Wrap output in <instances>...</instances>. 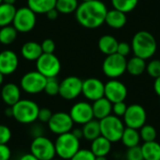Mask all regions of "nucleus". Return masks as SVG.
<instances>
[{
  "label": "nucleus",
  "mask_w": 160,
  "mask_h": 160,
  "mask_svg": "<svg viewBox=\"0 0 160 160\" xmlns=\"http://www.w3.org/2000/svg\"><path fill=\"white\" fill-rule=\"evenodd\" d=\"M59 86L60 82L58 80L55 78H48L46 81V84L44 87V91L48 96L50 97H54L59 94Z\"/></svg>",
  "instance_id": "34"
},
{
  "label": "nucleus",
  "mask_w": 160,
  "mask_h": 160,
  "mask_svg": "<svg viewBox=\"0 0 160 160\" xmlns=\"http://www.w3.org/2000/svg\"><path fill=\"white\" fill-rule=\"evenodd\" d=\"M82 1L83 2V1H92V0H82Z\"/></svg>",
  "instance_id": "53"
},
{
  "label": "nucleus",
  "mask_w": 160,
  "mask_h": 160,
  "mask_svg": "<svg viewBox=\"0 0 160 160\" xmlns=\"http://www.w3.org/2000/svg\"><path fill=\"white\" fill-rule=\"evenodd\" d=\"M146 70V60L133 56L130 59L127 60V72L132 76H140Z\"/></svg>",
  "instance_id": "26"
},
{
  "label": "nucleus",
  "mask_w": 160,
  "mask_h": 160,
  "mask_svg": "<svg viewBox=\"0 0 160 160\" xmlns=\"http://www.w3.org/2000/svg\"><path fill=\"white\" fill-rule=\"evenodd\" d=\"M104 86L102 81L98 78H88L82 81V94L89 101H95L104 97Z\"/></svg>",
  "instance_id": "16"
},
{
  "label": "nucleus",
  "mask_w": 160,
  "mask_h": 160,
  "mask_svg": "<svg viewBox=\"0 0 160 160\" xmlns=\"http://www.w3.org/2000/svg\"><path fill=\"white\" fill-rule=\"evenodd\" d=\"M69 115L77 125H84L87 122L94 119V113L92 104L87 101H79L72 105L69 111Z\"/></svg>",
  "instance_id": "15"
},
{
  "label": "nucleus",
  "mask_w": 160,
  "mask_h": 160,
  "mask_svg": "<svg viewBox=\"0 0 160 160\" xmlns=\"http://www.w3.org/2000/svg\"><path fill=\"white\" fill-rule=\"evenodd\" d=\"M78 6V0H56L55 8L61 14H69L75 12Z\"/></svg>",
  "instance_id": "31"
},
{
  "label": "nucleus",
  "mask_w": 160,
  "mask_h": 160,
  "mask_svg": "<svg viewBox=\"0 0 160 160\" xmlns=\"http://www.w3.org/2000/svg\"><path fill=\"white\" fill-rule=\"evenodd\" d=\"M102 71L110 79H117L127 72V59L117 52L106 55L102 63Z\"/></svg>",
  "instance_id": "7"
},
{
  "label": "nucleus",
  "mask_w": 160,
  "mask_h": 160,
  "mask_svg": "<svg viewBox=\"0 0 160 160\" xmlns=\"http://www.w3.org/2000/svg\"><path fill=\"white\" fill-rule=\"evenodd\" d=\"M141 141L142 140H141L139 129L126 127V128L123 132L122 138H121V142L127 148L138 146L140 144Z\"/></svg>",
  "instance_id": "28"
},
{
  "label": "nucleus",
  "mask_w": 160,
  "mask_h": 160,
  "mask_svg": "<svg viewBox=\"0 0 160 160\" xmlns=\"http://www.w3.org/2000/svg\"><path fill=\"white\" fill-rule=\"evenodd\" d=\"M37 22L36 13L28 7H22L16 9L12 25L20 33H28L32 31Z\"/></svg>",
  "instance_id": "9"
},
{
  "label": "nucleus",
  "mask_w": 160,
  "mask_h": 160,
  "mask_svg": "<svg viewBox=\"0 0 160 160\" xmlns=\"http://www.w3.org/2000/svg\"><path fill=\"white\" fill-rule=\"evenodd\" d=\"M82 129L83 139H85L88 142H92L101 135L99 121L95 118L87 122L86 124L82 125Z\"/></svg>",
  "instance_id": "27"
},
{
  "label": "nucleus",
  "mask_w": 160,
  "mask_h": 160,
  "mask_svg": "<svg viewBox=\"0 0 160 160\" xmlns=\"http://www.w3.org/2000/svg\"><path fill=\"white\" fill-rule=\"evenodd\" d=\"M9 160H13V159H11V158H10V159H9Z\"/></svg>",
  "instance_id": "55"
},
{
  "label": "nucleus",
  "mask_w": 160,
  "mask_h": 160,
  "mask_svg": "<svg viewBox=\"0 0 160 160\" xmlns=\"http://www.w3.org/2000/svg\"><path fill=\"white\" fill-rule=\"evenodd\" d=\"M21 53L22 57L27 61H37L43 53V52L39 43L36 41H28L22 45Z\"/></svg>",
  "instance_id": "22"
},
{
  "label": "nucleus",
  "mask_w": 160,
  "mask_h": 160,
  "mask_svg": "<svg viewBox=\"0 0 160 160\" xmlns=\"http://www.w3.org/2000/svg\"><path fill=\"white\" fill-rule=\"evenodd\" d=\"M101 136L109 140L112 143L121 141L126 126L120 117L111 114L99 121Z\"/></svg>",
  "instance_id": "5"
},
{
  "label": "nucleus",
  "mask_w": 160,
  "mask_h": 160,
  "mask_svg": "<svg viewBox=\"0 0 160 160\" xmlns=\"http://www.w3.org/2000/svg\"><path fill=\"white\" fill-rule=\"evenodd\" d=\"M146 71L148 75L154 79L160 77V60L154 59L146 64Z\"/></svg>",
  "instance_id": "35"
},
{
  "label": "nucleus",
  "mask_w": 160,
  "mask_h": 160,
  "mask_svg": "<svg viewBox=\"0 0 160 160\" xmlns=\"http://www.w3.org/2000/svg\"><path fill=\"white\" fill-rule=\"evenodd\" d=\"M37 70L45 78H55L61 71V63L53 53H42L36 61Z\"/></svg>",
  "instance_id": "8"
},
{
  "label": "nucleus",
  "mask_w": 160,
  "mask_h": 160,
  "mask_svg": "<svg viewBox=\"0 0 160 160\" xmlns=\"http://www.w3.org/2000/svg\"><path fill=\"white\" fill-rule=\"evenodd\" d=\"M30 153L38 160H52L56 157L54 142L44 135L33 138Z\"/></svg>",
  "instance_id": "6"
},
{
  "label": "nucleus",
  "mask_w": 160,
  "mask_h": 160,
  "mask_svg": "<svg viewBox=\"0 0 160 160\" xmlns=\"http://www.w3.org/2000/svg\"><path fill=\"white\" fill-rule=\"evenodd\" d=\"M94 118L100 121L101 119L109 116L112 112V103L105 97L93 101L92 104Z\"/></svg>",
  "instance_id": "19"
},
{
  "label": "nucleus",
  "mask_w": 160,
  "mask_h": 160,
  "mask_svg": "<svg viewBox=\"0 0 160 160\" xmlns=\"http://www.w3.org/2000/svg\"><path fill=\"white\" fill-rule=\"evenodd\" d=\"M16 9L14 5L3 2L0 4V27L12 24Z\"/></svg>",
  "instance_id": "29"
},
{
  "label": "nucleus",
  "mask_w": 160,
  "mask_h": 160,
  "mask_svg": "<svg viewBox=\"0 0 160 160\" xmlns=\"http://www.w3.org/2000/svg\"><path fill=\"white\" fill-rule=\"evenodd\" d=\"M71 132H72V134H73L76 138H78L79 140H81V139H82V138H83V135H82V128H73V129L71 130Z\"/></svg>",
  "instance_id": "45"
},
{
  "label": "nucleus",
  "mask_w": 160,
  "mask_h": 160,
  "mask_svg": "<svg viewBox=\"0 0 160 160\" xmlns=\"http://www.w3.org/2000/svg\"><path fill=\"white\" fill-rule=\"evenodd\" d=\"M11 109L12 117L20 124L30 125L38 120L39 107L31 99H20Z\"/></svg>",
  "instance_id": "3"
},
{
  "label": "nucleus",
  "mask_w": 160,
  "mask_h": 160,
  "mask_svg": "<svg viewBox=\"0 0 160 160\" xmlns=\"http://www.w3.org/2000/svg\"><path fill=\"white\" fill-rule=\"evenodd\" d=\"M127 21L128 18L126 13L115 8L108 10L105 18V23L114 29H120L124 27L127 23Z\"/></svg>",
  "instance_id": "20"
},
{
  "label": "nucleus",
  "mask_w": 160,
  "mask_h": 160,
  "mask_svg": "<svg viewBox=\"0 0 160 160\" xmlns=\"http://www.w3.org/2000/svg\"><path fill=\"white\" fill-rule=\"evenodd\" d=\"M96 157L90 149H80L69 160H95Z\"/></svg>",
  "instance_id": "37"
},
{
  "label": "nucleus",
  "mask_w": 160,
  "mask_h": 160,
  "mask_svg": "<svg viewBox=\"0 0 160 160\" xmlns=\"http://www.w3.org/2000/svg\"><path fill=\"white\" fill-rule=\"evenodd\" d=\"M107 12L106 5L100 0L83 1L79 4L75 11V17L82 26L94 29L105 22Z\"/></svg>",
  "instance_id": "1"
},
{
  "label": "nucleus",
  "mask_w": 160,
  "mask_h": 160,
  "mask_svg": "<svg viewBox=\"0 0 160 160\" xmlns=\"http://www.w3.org/2000/svg\"><path fill=\"white\" fill-rule=\"evenodd\" d=\"M126 160H143L141 146H134L128 148L126 153Z\"/></svg>",
  "instance_id": "36"
},
{
  "label": "nucleus",
  "mask_w": 160,
  "mask_h": 160,
  "mask_svg": "<svg viewBox=\"0 0 160 160\" xmlns=\"http://www.w3.org/2000/svg\"><path fill=\"white\" fill-rule=\"evenodd\" d=\"M124 124L127 128L140 129L147 121L146 110L140 104H131L128 106L126 113L123 116Z\"/></svg>",
  "instance_id": "11"
},
{
  "label": "nucleus",
  "mask_w": 160,
  "mask_h": 160,
  "mask_svg": "<svg viewBox=\"0 0 160 160\" xmlns=\"http://www.w3.org/2000/svg\"><path fill=\"white\" fill-rule=\"evenodd\" d=\"M19 65L17 54L11 50H5L0 52V72L5 75H10L16 71Z\"/></svg>",
  "instance_id": "17"
},
{
  "label": "nucleus",
  "mask_w": 160,
  "mask_h": 160,
  "mask_svg": "<svg viewBox=\"0 0 160 160\" xmlns=\"http://www.w3.org/2000/svg\"><path fill=\"white\" fill-rule=\"evenodd\" d=\"M11 158V150L8 144H0V160H9Z\"/></svg>",
  "instance_id": "43"
},
{
  "label": "nucleus",
  "mask_w": 160,
  "mask_h": 160,
  "mask_svg": "<svg viewBox=\"0 0 160 160\" xmlns=\"http://www.w3.org/2000/svg\"><path fill=\"white\" fill-rule=\"evenodd\" d=\"M140 136H141V140L143 141V142H153L157 140L158 137V132L155 127H153L152 125H148L145 124L143 125L140 129Z\"/></svg>",
  "instance_id": "33"
},
{
  "label": "nucleus",
  "mask_w": 160,
  "mask_h": 160,
  "mask_svg": "<svg viewBox=\"0 0 160 160\" xmlns=\"http://www.w3.org/2000/svg\"><path fill=\"white\" fill-rule=\"evenodd\" d=\"M18 31L13 25H7L0 27V43L4 45L11 44L17 38Z\"/></svg>",
  "instance_id": "30"
},
{
  "label": "nucleus",
  "mask_w": 160,
  "mask_h": 160,
  "mask_svg": "<svg viewBox=\"0 0 160 160\" xmlns=\"http://www.w3.org/2000/svg\"><path fill=\"white\" fill-rule=\"evenodd\" d=\"M18 160H38L35 156H33L31 153H26L23 154L22 156L20 157V158Z\"/></svg>",
  "instance_id": "47"
},
{
  "label": "nucleus",
  "mask_w": 160,
  "mask_h": 160,
  "mask_svg": "<svg viewBox=\"0 0 160 160\" xmlns=\"http://www.w3.org/2000/svg\"><path fill=\"white\" fill-rule=\"evenodd\" d=\"M104 97L112 104L120 101H125L128 97L127 86L117 79H111L105 83Z\"/></svg>",
  "instance_id": "14"
},
{
  "label": "nucleus",
  "mask_w": 160,
  "mask_h": 160,
  "mask_svg": "<svg viewBox=\"0 0 160 160\" xmlns=\"http://www.w3.org/2000/svg\"><path fill=\"white\" fill-rule=\"evenodd\" d=\"M113 8L118 9L124 13H128L135 9L139 0H111Z\"/></svg>",
  "instance_id": "32"
},
{
  "label": "nucleus",
  "mask_w": 160,
  "mask_h": 160,
  "mask_svg": "<svg viewBox=\"0 0 160 160\" xmlns=\"http://www.w3.org/2000/svg\"><path fill=\"white\" fill-rule=\"evenodd\" d=\"M52 115V112L49 108H39L38 120L41 123H48Z\"/></svg>",
  "instance_id": "40"
},
{
  "label": "nucleus",
  "mask_w": 160,
  "mask_h": 160,
  "mask_svg": "<svg viewBox=\"0 0 160 160\" xmlns=\"http://www.w3.org/2000/svg\"><path fill=\"white\" fill-rule=\"evenodd\" d=\"M90 150L95 155V157H107L111 153L112 142L100 135L91 142Z\"/></svg>",
  "instance_id": "21"
},
{
  "label": "nucleus",
  "mask_w": 160,
  "mask_h": 160,
  "mask_svg": "<svg viewBox=\"0 0 160 160\" xmlns=\"http://www.w3.org/2000/svg\"><path fill=\"white\" fill-rule=\"evenodd\" d=\"M1 3H2V0H0V4H1Z\"/></svg>",
  "instance_id": "54"
},
{
  "label": "nucleus",
  "mask_w": 160,
  "mask_h": 160,
  "mask_svg": "<svg viewBox=\"0 0 160 160\" xmlns=\"http://www.w3.org/2000/svg\"><path fill=\"white\" fill-rule=\"evenodd\" d=\"M58 14H59V12H58V11H57V9L54 8H52V9L49 10V11L46 13V16H47V18H48L49 20L53 21V20H55V19L58 17Z\"/></svg>",
  "instance_id": "44"
},
{
  "label": "nucleus",
  "mask_w": 160,
  "mask_h": 160,
  "mask_svg": "<svg viewBox=\"0 0 160 160\" xmlns=\"http://www.w3.org/2000/svg\"><path fill=\"white\" fill-rule=\"evenodd\" d=\"M128 109V105L125 103V101H120L112 104V113L113 115L117 117H123L126 113V111Z\"/></svg>",
  "instance_id": "39"
},
{
  "label": "nucleus",
  "mask_w": 160,
  "mask_h": 160,
  "mask_svg": "<svg viewBox=\"0 0 160 160\" xmlns=\"http://www.w3.org/2000/svg\"><path fill=\"white\" fill-rule=\"evenodd\" d=\"M118 43L119 42L113 36L104 35L100 37V38L98 39V46L102 53H104L105 55H110L116 52Z\"/></svg>",
  "instance_id": "23"
},
{
  "label": "nucleus",
  "mask_w": 160,
  "mask_h": 160,
  "mask_svg": "<svg viewBox=\"0 0 160 160\" xmlns=\"http://www.w3.org/2000/svg\"><path fill=\"white\" fill-rule=\"evenodd\" d=\"M43 53H53L55 50V43L51 38H46L40 44Z\"/></svg>",
  "instance_id": "41"
},
{
  "label": "nucleus",
  "mask_w": 160,
  "mask_h": 160,
  "mask_svg": "<svg viewBox=\"0 0 160 160\" xmlns=\"http://www.w3.org/2000/svg\"><path fill=\"white\" fill-rule=\"evenodd\" d=\"M52 160H63V159H61V158H54L53 159H52Z\"/></svg>",
  "instance_id": "52"
},
{
  "label": "nucleus",
  "mask_w": 160,
  "mask_h": 160,
  "mask_svg": "<svg viewBox=\"0 0 160 160\" xmlns=\"http://www.w3.org/2000/svg\"><path fill=\"white\" fill-rule=\"evenodd\" d=\"M3 82H4V75L0 72V86L3 84Z\"/></svg>",
  "instance_id": "51"
},
{
  "label": "nucleus",
  "mask_w": 160,
  "mask_h": 160,
  "mask_svg": "<svg viewBox=\"0 0 160 160\" xmlns=\"http://www.w3.org/2000/svg\"><path fill=\"white\" fill-rule=\"evenodd\" d=\"M47 78L40 74L38 70L25 73L20 82L21 89L30 95L39 94L44 91Z\"/></svg>",
  "instance_id": "10"
},
{
  "label": "nucleus",
  "mask_w": 160,
  "mask_h": 160,
  "mask_svg": "<svg viewBox=\"0 0 160 160\" xmlns=\"http://www.w3.org/2000/svg\"><path fill=\"white\" fill-rule=\"evenodd\" d=\"M3 3H7V4H11L14 5V3L16 2V0H2Z\"/></svg>",
  "instance_id": "49"
},
{
  "label": "nucleus",
  "mask_w": 160,
  "mask_h": 160,
  "mask_svg": "<svg viewBox=\"0 0 160 160\" xmlns=\"http://www.w3.org/2000/svg\"><path fill=\"white\" fill-rule=\"evenodd\" d=\"M80 146V140L76 138L71 131L58 135L54 142L56 157L63 160L70 159L81 149Z\"/></svg>",
  "instance_id": "4"
},
{
  "label": "nucleus",
  "mask_w": 160,
  "mask_h": 160,
  "mask_svg": "<svg viewBox=\"0 0 160 160\" xmlns=\"http://www.w3.org/2000/svg\"><path fill=\"white\" fill-rule=\"evenodd\" d=\"M95 160H108L107 157H96Z\"/></svg>",
  "instance_id": "50"
},
{
  "label": "nucleus",
  "mask_w": 160,
  "mask_h": 160,
  "mask_svg": "<svg viewBox=\"0 0 160 160\" xmlns=\"http://www.w3.org/2000/svg\"><path fill=\"white\" fill-rule=\"evenodd\" d=\"M47 125L49 130L58 136L70 132L73 129L74 122L72 121L69 113L65 112H57L52 113Z\"/></svg>",
  "instance_id": "12"
},
{
  "label": "nucleus",
  "mask_w": 160,
  "mask_h": 160,
  "mask_svg": "<svg viewBox=\"0 0 160 160\" xmlns=\"http://www.w3.org/2000/svg\"><path fill=\"white\" fill-rule=\"evenodd\" d=\"M1 98L8 107L13 106L21 99V88L13 82L4 84L1 89Z\"/></svg>",
  "instance_id": "18"
},
{
  "label": "nucleus",
  "mask_w": 160,
  "mask_h": 160,
  "mask_svg": "<svg viewBox=\"0 0 160 160\" xmlns=\"http://www.w3.org/2000/svg\"><path fill=\"white\" fill-rule=\"evenodd\" d=\"M56 0H27V7L36 14H46L55 8Z\"/></svg>",
  "instance_id": "24"
},
{
  "label": "nucleus",
  "mask_w": 160,
  "mask_h": 160,
  "mask_svg": "<svg viewBox=\"0 0 160 160\" xmlns=\"http://www.w3.org/2000/svg\"><path fill=\"white\" fill-rule=\"evenodd\" d=\"M82 81L76 76H68L60 82L59 96L66 100H73L82 94Z\"/></svg>",
  "instance_id": "13"
},
{
  "label": "nucleus",
  "mask_w": 160,
  "mask_h": 160,
  "mask_svg": "<svg viewBox=\"0 0 160 160\" xmlns=\"http://www.w3.org/2000/svg\"><path fill=\"white\" fill-rule=\"evenodd\" d=\"M141 149L143 160H160V143L157 141L143 142Z\"/></svg>",
  "instance_id": "25"
},
{
  "label": "nucleus",
  "mask_w": 160,
  "mask_h": 160,
  "mask_svg": "<svg viewBox=\"0 0 160 160\" xmlns=\"http://www.w3.org/2000/svg\"><path fill=\"white\" fill-rule=\"evenodd\" d=\"M5 114H6L8 117H12V109H11V107H8V108L6 109Z\"/></svg>",
  "instance_id": "48"
},
{
  "label": "nucleus",
  "mask_w": 160,
  "mask_h": 160,
  "mask_svg": "<svg viewBox=\"0 0 160 160\" xmlns=\"http://www.w3.org/2000/svg\"><path fill=\"white\" fill-rule=\"evenodd\" d=\"M130 45L134 55L144 60L153 57L158 49V43L155 37L145 30L137 32L132 38Z\"/></svg>",
  "instance_id": "2"
},
{
  "label": "nucleus",
  "mask_w": 160,
  "mask_h": 160,
  "mask_svg": "<svg viewBox=\"0 0 160 160\" xmlns=\"http://www.w3.org/2000/svg\"><path fill=\"white\" fill-rule=\"evenodd\" d=\"M131 52V45L128 42H119L116 52L122 56H127Z\"/></svg>",
  "instance_id": "42"
},
{
  "label": "nucleus",
  "mask_w": 160,
  "mask_h": 160,
  "mask_svg": "<svg viewBox=\"0 0 160 160\" xmlns=\"http://www.w3.org/2000/svg\"><path fill=\"white\" fill-rule=\"evenodd\" d=\"M12 133L10 128L6 126L0 124V144H8L11 140Z\"/></svg>",
  "instance_id": "38"
},
{
  "label": "nucleus",
  "mask_w": 160,
  "mask_h": 160,
  "mask_svg": "<svg viewBox=\"0 0 160 160\" xmlns=\"http://www.w3.org/2000/svg\"><path fill=\"white\" fill-rule=\"evenodd\" d=\"M154 90L156 92V94L160 97V77L155 79V82H154Z\"/></svg>",
  "instance_id": "46"
}]
</instances>
